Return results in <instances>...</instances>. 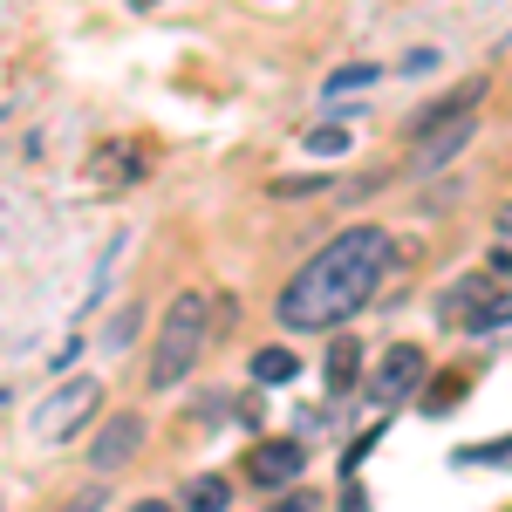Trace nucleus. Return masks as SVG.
<instances>
[{
	"mask_svg": "<svg viewBox=\"0 0 512 512\" xmlns=\"http://www.w3.org/2000/svg\"><path fill=\"white\" fill-rule=\"evenodd\" d=\"M396 246L383 226H349V233H335L321 246L315 260L301 267V274L280 287V328H335V321H349L376 287L390 274Z\"/></svg>",
	"mask_w": 512,
	"mask_h": 512,
	"instance_id": "nucleus-1",
	"label": "nucleus"
},
{
	"mask_svg": "<svg viewBox=\"0 0 512 512\" xmlns=\"http://www.w3.org/2000/svg\"><path fill=\"white\" fill-rule=\"evenodd\" d=\"M198 349H205V301L198 294H178L171 315L158 328V355H151V390H178L192 376Z\"/></svg>",
	"mask_w": 512,
	"mask_h": 512,
	"instance_id": "nucleus-2",
	"label": "nucleus"
},
{
	"mask_svg": "<svg viewBox=\"0 0 512 512\" xmlns=\"http://www.w3.org/2000/svg\"><path fill=\"white\" fill-rule=\"evenodd\" d=\"M96 403H103V390L89 383V376H69V383H55V390L35 403V417H28V431L41 437V444H62V437H76L89 417H96Z\"/></svg>",
	"mask_w": 512,
	"mask_h": 512,
	"instance_id": "nucleus-3",
	"label": "nucleus"
},
{
	"mask_svg": "<svg viewBox=\"0 0 512 512\" xmlns=\"http://www.w3.org/2000/svg\"><path fill=\"white\" fill-rule=\"evenodd\" d=\"M472 130H478L472 110H458V117H417V130H410V171H444L472 144Z\"/></svg>",
	"mask_w": 512,
	"mask_h": 512,
	"instance_id": "nucleus-4",
	"label": "nucleus"
},
{
	"mask_svg": "<svg viewBox=\"0 0 512 512\" xmlns=\"http://www.w3.org/2000/svg\"><path fill=\"white\" fill-rule=\"evenodd\" d=\"M301 465H308V444H301V437H267V444L246 458V478H253V485H287V478H301Z\"/></svg>",
	"mask_w": 512,
	"mask_h": 512,
	"instance_id": "nucleus-5",
	"label": "nucleus"
},
{
	"mask_svg": "<svg viewBox=\"0 0 512 512\" xmlns=\"http://www.w3.org/2000/svg\"><path fill=\"white\" fill-rule=\"evenodd\" d=\"M417 383H424V355L410 349V342H396V349L376 362V383H369V396H376V403H403Z\"/></svg>",
	"mask_w": 512,
	"mask_h": 512,
	"instance_id": "nucleus-6",
	"label": "nucleus"
},
{
	"mask_svg": "<svg viewBox=\"0 0 512 512\" xmlns=\"http://www.w3.org/2000/svg\"><path fill=\"white\" fill-rule=\"evenodd\" d=\"M137 444H144V424H137V410H123V417H110V424L96 431L89 465H96V472H117L123 458H137Z\"/></svg>",
	"mask_w": 512,
	"mask_h": 512,
	"instance_id": "nucleus-7",
	"label": "nucleus"
},
{
	"mask_svg": "<svg viewBox=\"0 0 512 512\" xmlns=\"http://www.w3.org/2000/svg\"><path fill=\"white\" fill-rule=\"evenodd\" d=\"M301 376V355L294 349H260L253 355V383H294Z\"/></svg>",
	"mask_w": 512,
	"mask_h": 512,
	"instance_id": "nucleus-8",
	"label": "nucleus"
},
{
	"mask_svg": "<svg viewBox=\"0 0 512 512\" xmlns=\"http://www.w3.org/2000/svg\"><path fill=\"white\" fill-rule=\"evenodd\" d=\"M465 328H472V335H499V328H512V294H492V301H478Z\"/></svg>",
	"mask_w": 512,
	"mask_h": 512,
	"instance_id": "nucleus-9",
	"label": "nucleus"
},
{
	"mask_svg": "<svg viewBox=\"0 0 512 512\" xmlns=\"http://www.w3.org/2000/svg\"><path fill=\"white\" fill-rule=\"evenodd\" d=\"M355 369H362V349L355 342H335L328 349V390H355Z\"/></svg>",
	"mask_w": 512,
	"mask_h": 512,
	"instance_id": "nucleus-10",
	"label": "nucleus"
},
{
	"mask_svg": "<svg viewBox=\"0 0 512 512\" xmlns=\"http://www.w3.org/2000/svg\"><path fill=\"white\" fill-rule=\"evenodd\" d=\"M226 499H233L226 478H192V492H185V506H192V512H226Z\"/></svg>",
	"mask_w": 512,
	"mask_h": 512,
	"instance_id": "nucleus-11",
	"label": "nucleus"
},
{
	"mask_svg": "<svg viewBox=\"0 0 512 512\" xmlns=\"http://www.w3.org/2000/svg\"><path fill=\"white\" fill-rule=\"evenodd\" d=\"M458 396H465V376H458V369H451V376H437L431 390H424V410H431V417H444V410H451V403H458Z\"/></svg>",
	"mask_w": 512,
	"mask_h": 512,
	"instance_id": "nucleus-12",
	"label": "nucleus"
},
{
	"mask_svg": "<svg viewBox=\"0 0 512 512\" xmlns=\"http://www.w3.org/2000/svg\"><path fill=\"white\" fill-rule=\"evenodd\" d=\"M308 151H315V158H342V151H349V130H342V123H315V130H308Z\"/></svg>",
	"mask_w": 512,
	"mask_h": 512,
	"instance_id": "nucleus-13",
	"label": "nucleus"
},
{
	"mask_svg": "<svg viewBox=\"0 0 512 512\" xmlns=\"http://www.w3.org/2000/svg\"><path fill=\"white\" fill-rule=\"evenodd\" d=\"M451 465H512V437L506 444H478V451H451Z\"/></svg>",
	"mask_w": 512,
	"mask_h": 512,
	"instance_id": "nucleus-14",
	"label": "nucleus"
},
{
	"mask_svg": "<svg viewBox=\"0 0 512 512\" xmlns=\"http://www.w3.org/2000/svg\"><path fill=\"white\" fill-rule=\"evenodd\" d=\"M369 82H376V69L355 62V69H335V76H328V96H342V89H369Z\"/></svg>",
	"mask_w": 512,
	"mask_h": 512,
	"instance_id": "nucleus-15",
	"label": "nucleus"
},
{
	"mask_svg": "<svg viewBox=\"0 0 512 512\" xmlns=\"http://www.w3.org/2000/svg\"><path fill=\"white\" fill-rule=\"evenodd\" d=\"M396 69H403V76H431V69H437V48H410Z\"/></svg>",
	"mask_w": 512,
	"mask_h": 512,
	"instance_id": "nucleus-16",
	"label": "nucleus"
},
{
	"mask_svg": "<svg viewBox=\"0 0 512 512\" xmlns=\"http://www.w3.org/2000/svg\"><path fill=\"white\" fill-rule=\"evenodd\" d=\"M376 437H383V431H369V437H355L349 451H342V472H349V478H355V465H362V458H369V451H376Z\"/></svg>",
	"mask_w": 512,
	"mask_h": 512,
	"instance_id": "nucleus-17",
	"label": "nucleus"
},
{
	"mask_svg": "<svg viewBox=\"0 0 512 512\" xmlns=\"http://www.w3.org/2000/svg\"><path fill=\"white\" fill-rule=\"evenodd\" d=\"M130 328H137V308H123V315L110 321V349H123V342H130Z\"/></svg>",
	"mask_w": 512,
	"mask_h": 512,
	"instance_id": "nucleus-18",
	"label": "nucleus"
},
{
	"mask_svg": "<svg viewBox=\"0 0 512 512\" xmlns=\"http://www.w3.org/2000/svg\"><path fill=\"white\" fill-rule=\"evenodd\" d=\"M274 512H315V499H308V492H287V499H280Z\"/></svg>",
	"mask_w": 512,
	"mask_h": 512,
	"instance_id": "nucleus-19",
	"label": "nucleus"
},
{
	"mask_svg": "<svg viewBox=\"0 0 512 512\" xmlns=\"http://www.w3.org/2000/svg\"><path fill=\"white\" fill-rule=\"evenodd\" d=\"M342 512H369V499L362 492H342Z\"/></svg>",
	"mask_w": 512,
	"mask_h": 512,
	"instance_id": "nucleus-20",
	"label": "nucleus"
},
{
	"mask_svg": "<svg viewBox=\"0 0 512 512\" xmlns=\"http://www.w3.org/2000/svg\"><path fill=\"white\" fill-rule=\"evenodd\" d=\"M499 233H506V239H512V205H506V212H499Z\"/></svg>",
	"mask_w": 512,
	"mask_h": 512,
	"instance_id": "nucleus-21",
	"label": "nucleus"
},
{
	"mask_svg": "<svg viewBox=\"0 0 512 512\" xmlns=\"http://www.w3.org/2000/svg\"><path fill=\"white\" fill-rule=\"evenodd\" d=\"M137 512H171V506H164V499H144V506H137Z\"/></svg>",
	"mask_w": 512,
	"mask_h": 512,
	"instance_id": "nucleus-22",
	"label": "nucleus"
},
{
	"mask_svg": "<svg viewBox=\"0 0 512 512\" xmlns=\"http://www.w3.org/2000/svg\"><path fill=\"white\" fill-rule=\"evenodd\" d=\"M137 7H158V0H137Z\"/></svg>",
	"mask_w": 512,
	"mask_h": 512,
	"instance_id": "nucleus-23",
	"label": "nucleus"
}]
</instances>
